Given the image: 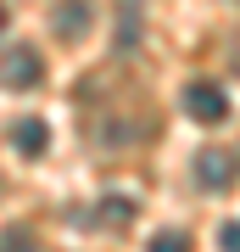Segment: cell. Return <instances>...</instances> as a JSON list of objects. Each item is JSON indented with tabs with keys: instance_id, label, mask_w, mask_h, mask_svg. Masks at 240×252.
<instances>
[{
	"instance_id": "277c9868",
	"label": "cell",
	"mask_w": 240,
	"mask_h": 252,
	"mask_svg": "<svg viewBox=\"0 0 240 252\" xmlns=\"http://www.w3.org/2000/svg\"><path fill=\"white\" fill-rule=\"evenodd\" d=\"M11 146H17L23 157H39L45 146H51V129H45V118H17V129H11Z\"/></svg>"
},
{
	"instance_id": "8992f818",
	"label": "cell",
	"mask_w": 240,
	"mask_h": 252,
	"mask_svg": "<svg viewBox=\"0 0 240 252\" xmlns=\"http://www.w3.org/2000/svg\"><path fill=\"white\" fill-rule=\"evenodd\" d=\"M95 213H101V224H112V230H129L134 224V202L129 196H101Z\"/></svg>"
},
{
	"instance_id": "6da1fadb",
	"label": "cell",
	"mask_w": 240,
	"mask_h": 252,
	"mask_svg": "<svg viewBox=\"0 0 240 252\" xmlns=\"http://www.w3.org/2000/svg\"><path fill=\"white\" fill-rule=\"evenodd\" d=\"M39 79H45V62H39L34 45H11V51H0V84H6V90H34Z\"/></svg>"
},
{
	"instance_id": "30bf717a",
	"label": "cell",
	"mask_w": 240,
	"mask_h": 252,
	"mask_svg": "<svg viewBox=\"0 0 240 252\" xmlns=\"http://www.w3.org/2000/svg\"><path fill=\"white\" fill-rule=\"evenodd\" d=\"M0 34H6V6H0Z\"/></svg>"
},
{
	"instance_id": "52a82bcc",
	"label": "cell",
	"mask_w": 240,
	"mask_h": 252,
	"mask_svg": "<svg viewBox=\"0 0 240 252\" xmlns=\"http://www.w3.org/2000/svg\"><path fill=\"white\" fill-rule=\"evenodd\" d=\"M145 252H190V235L185 230H162V235H151Z\"/></svg>"
},
{
	"instance_id": "3957f363",
	"label": "cell",
	"mask_w": 240,
	"mask_h": 252,
	"mask_svg": "<svg viewBox=\"0 0 240 252\" xmlns=\"http://www.w3.org/2000/svg\"><path fill=\"white\" fill-rule=\"evenodd\" d=\"M196 180H201L207 190H229V185H235V157H229V152H201V157H196Z\"/></svg>"
},
{
	"instance_id": "5b68a950",
	"label": "cell",
	"mask_w": 240,
	"mask_h": 252,
	"mask_svg": "<svg viewBox=\"0 0 240 252\" xmlns=\"http://www.w3.org/2000/svg\"><path fill=\"white\" fill-rule=\"evenodd\" d=\"M51 23H56L62 39H84V34H89V6H84V0H62Z\"/></svg>"
},
{
	"instance_id": "9c48e42d",
	"label": "cell",
	"mask_w": 240,
	"mask_h": 252,
	"mask_svg": "<svg viewBox=\"0 0 240 252\" xmlns=\"http://www.w3.org/2000/svg\"><path fill=\"white\" fill-rule=\"evenodd\" d=\"M218 247L223 252H240V219H229V224L218 230Z\"/></svg>"
},
{
	"instance_id": "7a4b0ae2",
	"label": "cell",
	"mask_w": 240,
	"mask_h": 252,
	"mask_svg": "<svg viewBox=\"0 0 240 252\" xmlns=\"http://www.w3.org/2000/svg\"><path fill=\"white\" fill-rule=\"evenodd\" d=\"M185 112L196 118V124H223V118H229V95H223L213 79H190L185 84Z\"/></svg>"
},
{
	"instance_id": "ba28073f",
	"label": "cell",
	"mask_w": 240,
	"mask_h": 252,
	"mask_svg": "<svg viewBox=\"0 0 240 252\" xmlns=\"http://www.w3.org/2000/svg\"><path fill=\"white\" fill-rule=\"evenodd\" d=\"M0 252H39V241L28 230H6V235H0Z\"/></svg>"
}]
</instances>
